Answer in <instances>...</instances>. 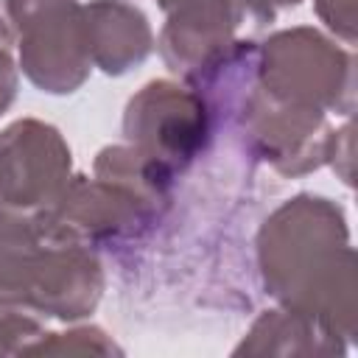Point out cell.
I'll return each instance as SVG.
<instances>
[{
	"label": "cell",
	"mask_w": 358,
	"mask_h": 358,
	"mask_svg": "<svg viewBox=\"0 0 358 358\" xmlns=\"http://www.w3.org/2000/svg\"><path fill=\"white\" fill-rule=\"evenodd\" d=\"M257 255L266 291L282 308L341 341L352 338L358 282L341 207L313 193L288 199L263 224Z\"/></svg>",
	"instance_id": "6da1fadb"
},
{
	"label": "cell",
	"mask_w": 358,
	"mask_h": 358,
	"mask_svg": "<svg viewBox=\"0 0 358 358\" xmlns=\"http://www.w3.org/2000/svg\"><path fill=\"white\" fill-rule=\"evenodd\" d=\"M101 291L98 255L50 210L0 207V299L73 322L95 310Z\"/></svg>",
	"instance_id": "7a4b0ae2"
},
{
	"label": "cell",
	"mask_w": 358,
	"mask_h": 358,
	"mask_svg": "<svg viewBox=\"0 0 358 358\" xmlns=\"http://www.w3.org/2000/svg\"><path fill=\"white\" fill-rule=\"evenodd\" d=\"M257 81L282 103L347 117L355 109L352 56L313 28L268 36L257 56Z\"/></svg>",
	"instance_id": "3957f363"
},
{
	"label": "cell",
	"mask_w": 358,
	"mask_h": 358,
	"mask_svg": "<svg viewBox=\"0 0 358 358\" xmlns=\"http://www.w3.org/2000/svg\"><path fill=\"white\" fill-rule=\"evenodd\" d=\"M6 11L28 81L53 95L76 92L92 70L84 6L78 0H8Z\"/></svg>",
	"instance_id": "277c9868"
},
{
	"label": "cell",
	"mask_w": 358,
	"mask_h": 358,
	"mask_svg": "<svg viewBox=\"0 0 358 358\" xmlns=\"http://www.w3.org/2000/svg\"><path fill=\"white\" fill-rule=\"evenodd\" d=\"M210 106L193 87L145 84L126 106L123 134L148 162L173 176L187 168L210 137Z\"/></svg>",
	"instance_id": "5b68a950"
},
{
	"label": "cell",
	"mask_w": 358,
	"mask_h": 358,
	"mask_svg": "<svg viewBox=\"0 0 358 358\" xmlns=\"http://www.w3.org/2000/svg\"><path fill=\"white\" fill-rule=\"evenodd\" d=\"M70 148L64 137L34 117L0 131V204L11 210H48L70 185Z\"/></svg>",
	"instance_id": "8992f818"
},
{
	"label": "cell",
	"mask_w": 358,
	"mask_h": 358,
	"mask_svg": "<svg viewBox=\"0 0 358 358\" xmlns=\"http://www.w3.org/2000/svg\"><path fill=\"white\" fill-rule=\"evenodd\" d=\"M243 129L252 148L285 176H299L327 162L333 129L324 112L282 103L255 87L243 101Z\"/></svg>",
	"instance_id": "52a82bcc"
},
{
	"label": "cell",
	"mask_w": 358,
	"mask_h": 358,
	"mask_svg": "<svg viewBox=\"0 0 358 358\" xmlns=\"http://www.w3.org/2000/svg\"><path fill=\"white\" fill-rule=\"evenodd\" d=\"M48 210L62 227H67L84 243L95 246L140 235L151 224L157 204L109 179L73 176L59 201Z\"/></svg>",
	"instance_id": "ba28073f"
},
{
	"label": "cell",
	"mask_w": 358,
	"mask_h": 358,
	"mask_svg": "<svg viewBox=\"0 0 358 358\" xmlns=\"http://www.w3.org/2000/svg\"><path fill=\"white\" fill-rule=\"evenodd\" d=\"M168 22L159 34V53L173 73L185 78L204 62L232 45V34L246 20H255L252 0H171Z\"/></svg>",
	"instance_id": "9c48e42d"
},
{
	"label": "cell",
	"mask_w": 358,
	"mask_h": 358,
	"mask_svg": "<svg viewBox=\"0 0 358 358\" xmlns=\"http://www.w3.org/2000/svg\"><path fill=\"white\" fill-rule=\"evenodd\" d=\"M84 36L95 67L106 76H123L143 64L154 48L145 14L123 0H92L84 6Z\"/></svg>",
	"instance_id": "30bf717a"
},
{
	"label": "cell",
	"mask_w": 358,
	"mask_h": 358,
	"mask_svg": "<svg viewBox=\"0 0 358 358\" xmlns=\"http://www.w3.org/2000/svg\"><path fill=\"white\" fill-rule=\"evenodd\" d=\"M249 352V355H333L344 352V341L322 330L313 319L280 308V310H266L249 330V336L238 344L235 350Z\"/></svg>",
	"instance_id": "8fae6325"
},
{
	"label": "cell",
	"mask_w": 358,
	"mask_h": 358,
	"mask_svg": "<svg viewBox=\"0 0 358 358\" xmlns=\"http://www.w3.org/2000/svg\"><path fill=\"white\" fill-rule=\"evenodd\" d=\"M109 355L120 352L112 338H106L103 330L98 327H78L70 333H45L25 355Z\"/></svg>",
	"instance_id": "7c38bea8"
},
{
	"label": "cell",
	"mask_w": 358,
	"mask_h": 358,
	"mask_svg": "<svg viewBox=\"0 0 358 358\" xmlns=\"http://www.w3.org/2000/svg\"><path fill=\"white\" fill-rule=\"evenodd\" d=\"M45 336L42 324L31 316V310L0 299V352L25 355L31 344Z\"/></svg>",
	"instance_id": "4fadbf2b"
},
{
	"label": "cell",
	"mask_w": 358,
	"mask_h": 358,
	"mask_svg": "<svg viewBox=\"0 0 358 358\" xmlns=\"http://www.w3.org/2000/svg\"><path fill=\"white\" fill-rule=\"evenodd\" d=\"M316 14L344 42H355V0H316Z\"/></svg>",
	"instance_id": "5bb4252c"
},
{
	"label": "cell",
	"mask_w": 358,
	"mask_h": 358,
	"mask_svg": "<svg viewBox=\"0 0 358 358\" xmlns=\"http://www.w3.org/2000/svg\"><path fill=\"white\" fill-rule=\"evenodd\" d=\"M17 95V67L11 59V48L0 45V115L11 106Z\"/></svg>",
	"instance_id": "9a60e30c"
},
{
	"label": "cell",
	"mask_w": 358,
	"mask_h": 358,
	"mask_svg": "<svg viewBox=\"0 0 358 358\" xmlns=\"http://www.w3.org/2000/svg\"><path fill=\"white\" fill-rule=\"evenodd\" d=\"M252 3H255V17H257V22H271L280 8L296 6L299 0H252Z\"/></svg>",
	"instance_id": "2e32d148"
},
{
	"label": "cell",
	"mask_w": 358,
	"mask_h": 358,
	"mask_svg": "<svg viewBox=\"0 0 358 358\" xmlns=\"http://www.w3.org/2000/svg\"><path fill=\"white\" fill-rule=\"evenodd\" d=\"M159 6H162V11H165V8L171 6V0H159Z\"/></svg>",
	"instance_id": "e0dca14e"
}]
</instances>
